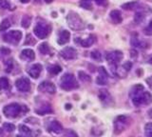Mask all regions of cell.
<instances>
[{
    "instance_id": "6da1fadb",
    "label": "cell",
    "mask_w": 152,
    "mask_h": 137,
    "mask_svg": "<svg viewBox=\"0 0 152 137\" xmlns=\"http://www.w3.org/2000/svg\"><path fill=\"white\" fill-rule=\"evenodd\" d=\"M129 96L131 98L133 105L138 108L147 106L152 102L151 93L145 91V87L141 84H137L131 89Z\"/></svg>"
},
{
    "instance_id": "7a4b0ae2",
    "label": "cell",
    "mask_w": 152,
    "mask_h": 137,
    "mask_svg": "<svg viewBox=\"0 0 152 137\" xmlns=\"http://www.w3.org/2000/svg\"><path fill=\"white\" fill-rule=\"evenodd\" d=\"M28 111V108L25 106H21L17 103H12L4 107L3 112L7 118H16L23 115L25 112Z\"/></svg>"
},
{
    "instance_id": "3957f363",
    "label": "cell",
    "mask_w": 152,
    "mask_h": 137,
    "mask_svg": "<svg viewBox=\"0 0 152 137\" xmlns=\"http://www.w3.org/2000/svg\"><path fill=\"white\" fill-rule=\"evenodd\" d=\"M60 87L64 91H72V89H77L79 87V84L73 74L66 73L61 78Z\"/></svg>"
},
{
    "instance_id": "277c9868",
    "label": "cell",
    "mask_w": 152,
    "mask_h": 137,
    "mask_svg": "<svg viewBox=\"0 0 152 137\" xmlns=\"http://www.w3.org/2000/svg\"><path fill=\"white\" fill-rule=\"evenodd\" d=\"M123 53L120 51H110V53H107L106 55V59L108 62L109 66L112 70V72L115 73L116 69L118 68L119 63L121 62L123 59Z\"/></svg>"
},
{
    "instance_id": "5b68a950",
    "label": "cell",
    "mask_w": 152,
    "mask_h": 137,
    "mask_svg": "<svg viewBox=\"0 0 152 137\" xmlns=\"http://www.w3.org/2000/svg\"><path fill=\"white\" fill-rule=\"evenodd\" d=\"M69 27L73 31H81L85 28V24L81 17L75 12H69L68 17H66Z\"/></svg>"
},
{
    "instance_id": "8992f818",
    "label": "cell",
    "mask_w": 152,
    "mask_h": 137,
    "mask_svg": "<svg viewBox=\"0 0 152 137\" xmlns=\"http://www.w3.org/2000/svg\"><path fill=\"white\" fill-rule=\"evenodd\" d=\"M130 124V118L125 115L118 116L114 122V131L115 133H120L124 131Z\"/></svg>"
},
{
    "instance_id": "52a82bcc",
    "label": "cell",
    "mask_w": 152,
    "mask_h": 137,
    "mask_svg": "<svg viewBox=\"0 0 152 137\" xmlns=\"http://www.w3.org/2000/svg\"><path fill=\"white\" fill-rule=\"evenodd\" d=\"M21 38H22V32L17 30L9 32L8 34H6L3 36V40L12 45H17L20 42Z\"/></svg>"
},
{
    "instance_id": "ba28073f",
    "label": "cell",
    "mask_w": 152,
    "mask_h": 137,
    "mask_svg": "<svg viewBox=\"0 0 152 137\" xmlns=\"http://www.w3.org/2000/svg\"><path fill=\"white\" fill-rule=\"evenodd\" d=\"M33 32H34V34L38 37V38L44 39L50 34V27L48 24H46V23H38V24L35 26Z\"/></svg>"
},
{
    "instance_id": "9c48e42d",
    "label": "cell",
    "mask_w": 152,
    "mask_h": 137,
    "mask_svg": "<svg viewBox=\"0 0 152 137\" xmlns=\"http://www.w3.org/2000/svg\"><path fill=\"white\" fill-rule=\"evenodd\" d=\"M15 85H16V89L19 92H30V89H31V82L27 77L19 78L16 81Z\"/></svg>"
},
{
    "instance_id": "30bf717a",
    "label": "cell",
    "mask_w": 152,
    "mask_h": 137,
    "mask_svg": "<svg viewBox=\"0 0 152 137\" xmlns=\"http://www.w3.org/2000/svg\"><path fill=\"white\" fill-rule=\"evenodd\" d=\"M60 55L63 57L64 59L66 60H72L77 57V51L74 48H71V47H66V48L63 49L60 51Z\"/></svg>"
},
{
    "instance_id": "8fae6325",
    "label": "cell",
    "mask_w": 152,
    "mask_h": 137,
    "mask_svg": "<svg viewBox=\"0 0 152 137\" xmlns=\"http://www.w3.org/2000/svg\"><path fill=\"white\" fill-rule=\"evenodd\" d=\"M38 89H39V92H41L49 93V94H53L56 92V89H55L54 85L51 82H48V81L42 82L39 85V87H38Z\"/></svg>"
},
{
    "instance_id": "7c38bea8",
    "label": "cell",
    "mask_w": 152,
    "mask_h": 137,
    "mask_svg": "<svg viewBox=\"0 0 152 137\" xmlns=\"http://www.w3.org/2000/svg\"><path fill=\"white\" fill-rule=\"evenodd\" d=\"M95 41H96V37H95V35H93V34H90L88 38H86V39H80V38L75 39L76 43H78L80 46L84 47V48H88V47L94 44Z\"/></svg>"
},
{
    "instance_id": "4fadbf2b",
    "label": "cell",
    "mask_w": 152,
    "mask_h": 137,
    "mask_svg": "<svg viewBox=\"0 0 152 137\" xmlns=\"http://www.w3.org/2000/svg\"><path fill=\"white\" fill-rule=\"evenodd\" d=\"M107 80H108V75H107V70H104V68L101 67L99 68V74H98V77L96 79V83L98 85H106L107 83Z\"/></svg>"
},
{
    "instance_id": "5bb4252c",
    "label": "cell",
    "mask_w": 152,
    "mask_h": 137,
    "mask_svg": "<svg viewBox=\"0 0 152 137\" xmlns=\"http://www.w3.org/2000/svg\"><path fill=\"white\" fill-rule=\"evenodd\" d=\"M48 130L58 134L63 131V127H62L61 124L58 121H51L50 122V124L48 125Z\"/></svg>"
},
{
    "instance_id": "9a60e30c",
    "label": "cell",
    "mask_w": 152,
    "mask_h": 137,
    "mask_svg": "<svg viewBox=\"0 0 152 137\" xmlns=\"http://www.w3.org/2000/svg\"><path fill=\"white\" fill-rule=\"evenodd\" d=\"M41 72H42V66L40 64H34V65H32L31 67L30 68V70H28V74H30L32 78H34V79L39 77Z\"/></svg>"
},
{
    "instance_id": "2e32d148",
    "label": "cell",
    "mask_w": 152,
    "mask_h": 137,
    "mask_svg": "<svg viewBox=\"0 0 152 137\" xmlns=\"http://www.w3.org/2000/svg\"><path fill=\"white\" fill-rule=\"evenodd\" d=\"M20 57H21V59L25 60V61H32L35 58L34 51L31 49H25L21 51Z\"/></svg>"
},
{
    "instance_id": "e0dca14e",
    "label": "cell",
    "mask_w": 152,
    "mask_h": 137,
    "mask_svg": "<svg viewBox=\"0 0 152 137\" xmlns=\"http://www.w3.org/2000/svg\"><path fill=\"white\" fill-rule=\"evenodd\" d=\"M70 38V34L68 31H62L60 32L59 36H58V43L60 45H65L69 41Z\"/></svg>"
},
{
    "instance_id": "ac0fdd59",
    "label": "cell",
    "mask_w": 152,
    "mask_h": 137,
    "mask_svg": "<svg viewBox=\"0 0 152 137\" xmlns=\"http://www.w3.org/2000/svg\"><path fill=\"white\" fill-rule=\"evenodd\" d=\"M99 97H100V99H101V101L104 104H106V105H107V104H109L111 102L110 94H109L107 92V91H106V89H102V91H100Z\"/></svg>"
},
{
    "instance_id": "d6986e66",
    "label": "cell",
    "mask_w": 152,
    "mask_h": 137,
    "mask_svg": "<svg viewBox=\"0 0 152 137\" xmlns=\"http://www.w3.org/2000/svg\"><path fill=\"white\" fill-rule=\"evenodd\" d=\"M110 18L113 23H115V24H120L123 21V17H122V15L121 12L117 11V10H114L110 12Z\"/></svg>"
},
{
    "instance_id": "ffe728a7",
    "label": "cell",
    "mask_w": 152,
    "mask_h": 137,
    "mask_svg": "<svg viewBox=\"0 0 152 137\" xmlns=\"http://www.w3.org/2000/svg\"><path fill=\"white\" fill-rule=\"evenodd\" d=\"M19 132H20L21 135H24V136H31L32 134L31 130L28 129L27 126H24V125L19 126Z\"/></svg>"
},
{
    "instance_id": "44dd1931",
    "label": "cell",
    "mask_w": 152,
    "mask_h": 137,
    "mask_svg": "<svg viewBox=\"0 0 152 137\" xmlns=\"http://www.w3.org/2000/svg\"><path fill=\"white\" fill-rule=\"evenodd\" d=\"M10 88L9 80L6 77L0 78V92H2L3 89H8Z\"/></svg>"
},
{
    "instance_id": "7402d4cb",
    "label": "cell",
    "mask_w": 152,
    "mask_h": 137,
    "mask_svg": "<svg viewBox=\"0 0 152 137\" xmlns=\"http://www.w3.org/2000/svg\"><path fill=\"white\" fill-rule=\"evenodd\" d=\"M39 51L42 54H49L50 53V47L47 43H43L39 46Z\"/></svg>"
},
{
    "instance_id": "603a6c76",
    "label": "cell",
    "mask_w": 152,
    "mask_h": 137,
    "mask_svg": "<svg viewBox=\"0 0 152 137\" xmlns=\"http://www.w3.org/2000/svg\"><path fill=\"white\" fill-rule=\"evenodd\" d=\"M49 72L52 74H57V73H61V70H62V68L60 67V66L58 65H53V66H50V67H49Z\"/></svg>"
},
{
    "instance_id": "cb8c5ba5",
    "label": "cell",
    "mask_w": 152,
    "mask_h": 137,
    "mask_svg": "<svg viewBox=\"0 0 152 137\" xmlns=\"http://www.w3.org/2000/svg\"><path fill=\"white\" fill-rule=\"evenodd\" d=\"M11 27V22H10L9 19H4L1 24H0V32H3V31H6L8 30L9 28Z\"/></svg>"
},
{
    "instance_id": "d4e9b609",
    "label": "cell",
    "mask_w": 152,
    "mask_h": 137,
    "mask_svg": "<svg viewBox=\"0 0 152 137\" xmlns=\"http://www.w3.org/2000/svg\"><path fill=\"white\" fill-rule=\"evenodd\" d=\"M37 113H39V114L43 115L45 114V113H48V112H51V108H50V106L46 104L45 106H43V108L41 107V110H37L36 111Z\"/></svg>"
},
{
    "instance_id": "484cf974",
    "label": "cell",
    "mask_w": 152,
    "mask_h": 137,
    "mask_svg": "<svg viewBox=\"0 0 152 137\" xmlns=\"http://www.w3.org/2000/svg\"><path fill=\"white\" fill-rule=\"evenodd\" d=\"M79 78L80 80H82L83 82H89L90 81V76L88 75L86 73L84 72H79Z\"/></svg>"
},
{
    "instance_id": "4316f807",
    "label": "cell",
    "mask_w": 152,
    "mask_h": 137,
    "mask_svg": "<svg viewBox=\"0 0 152 137\" xmlns=\"http://www.w3.org/2000/svg\"><path fill=\"white\" fill-rule=\"evenodd\" d=\"M3 129L7 132H12L14 130H15V127H14L13 124H11V123H5L3 125Z\"/></svg>"
},
{
    "instance_id": "83f0119b",
    "label": "cell",
    "mask_w": 152,
    "mask_h": 137,
    "mask_svg": "<svg viewBox=\"0 0 152 137\" xmlns=\"http://www.w3.org/2000/svg\"><path fill=\"white\" fill-rule=\"evenodd\" d=\"M145 133L146 136L152 137V123H148L145 127Z\"/></svg>"
},
{
    "instance_id": "f1b7e54d",
    "label": "cell",
    "mask_w": 152,
    "mask_h": 137,
    "mask_svg": "<svg viewBox=\"0 0 152 137\" xmlns=\"http://www.w3.org/2000/svg\"><path fill=\"white\" fill-rule=\"evenodd\" d=\"M31 17L28 15H25L22 19V26L24 28H28V26L31 25Z\"/></svg>"
},
{
    "instance_id": "f546056e",
    "label": "cell",
    "mask_w": 152,
    "mask_h": 137,
    "mask_svg": "<svg viewBox=\"0 0 152 137\" xmlns=\"http://www.w3.org/2000/svg\"><path fill=\"white\" fill-rule=\"evenodd\" d=\"M91 57H92V59L96 60V61H101L102 56H101V53H100L99 51H94L91 53Z\"/></svg>"
},
{
    "instance_id": "4dcf8cb0",
    "label": "cell",
    "mask_w": 152,
    "mask_h": 137,
    "mask_svg": "<svg viewBox=\"0 0 152 137\" xmlns=\"http://www.w3.org/2000/svg\"><path fill=\"white\" fill-rule=\"evenodd\" d=\"M81 6L85 9H88V10L91 9V4H90L89 0H82L81 1Z\"/></svg>"
},
{
    "instance_id": "1f68e13d",
    "label": "cell",
    "mask_w": 152,
    "mask_h": 137,
    "mask_svg": "<svg viewBox=\"0 0 152 137\" xmlns=\"http://www.w3.org/2000/svg\"><path fill=\"white\" fill-rule=\"evenodd\" d=\"M0 6H1L3 9H6V10L11 9V5H10L8 0H0Z\"/></svg>"
},
{
    "instance_id": "d6a6232c",
    "label": "cell",
    "mask_w": 152,
    "mask_h": 137,
    "mask_svg": "<svg viewBox=\"0 0 152 137\" xmlns=\"http://www.w3.org/2000/svg\"><path fill=\"white\" fill-rule=\"evenodd\" d=\"M144 32H145L146 35H152V21L149 23L148 26H147L145 29Z\"/></svg>"
},
{
    "instance_id": "836d02e7",
    "label": "cell",
    "mask_w": 152,
    "mask_h": 137,
    "mask_svg": "<svg viewBox=\"0 0 152 137\" xmlns=\"http://www.w3.org/2000/svg\"><path fill=\"white\" fill-rule=\"evenodd\" d=\"M142 19H144V15H142V12H137L136 16H135V21L136 22H141Z\"/></svg>"
},
{
    "instance_id": "e575fe53",
    "label": "cell",
    "mask_w": 152,
    "mask_h": 137,
    "mask_svg": "<svg viewBox=\"0 0 152 137\" xmlns=\"http://www.w3.org/2000/svg\"><path fill=\"white\" fill-rule=\"evenodd\" d=\"M34 43H35V40L32 38L31 34H28V38L26 40V44L27 45H30V44H34Z\"/></svg>"
},
{
    "instance_id": "d590c367",
    "label": "cell",
    "mask_w": 152,
    "mask_h": 137,
    "mask_svg": "<svg viewBox=\"0 0 152 137\" xmlns=\"http://www.w3.org/2000/svg\"><path fill=\"white\" fill-rule=\"evenodd\" d=\"M93 1L96 3L97 5H100V6L106 5V3H107V0H93Z\"/></svg>"
},
{
    "instance_id": "8d00e7d4",
    "label": "cell",
    "mask_w": 152,
    "mask_h": 137,
    "mask_svg": "<svg viewBox=\"0 0 152 137\" xmlns=\"http://www.w3.org/2000/svg\"><path fill=\"white\" fill-rule=\"evenodd\" d=\"M7 64H8V70H7V72L10 73L12 70V60H9Z\"/></svg>"
},
{
    "instance_id": "74e56055",
    "label": "cell",
    "mask_w": 152,
    "mask_h": 137,
    "mask_svg": "<svg viewBox=\"0 0 152 137\" xmlns=\"http://www.w3.org/2000/svg\"><path fill=\"white\" fill-rule=\"evenodd\" d=\"M0 51H1V53L3 54H9L10 53H11V51H10L9 49H6V48H0Z\"/></svg>"
},
{
    "instance_id": "f35d334b",
    "label": "cell",
    "mask_w": 152,
    "mask_h": 137,
    "mask_svg": "<svg viewBox=\"0 0 152 137\" xmlns=\"http://www.w3.org/2000/svg\"><path fill=\"white\" fill-rule=\"evenodd\" d=\"M21 2L22 3H28V2H30V0H21Z\"/></svg>"
},
{
    "instance_id": "ab89813d",
    "label": "cell",
    "mask_w": 152,
    "mask_h": 137,
    "mask_svg": "<svg viewBox=\"0 0 152 137\" xmlns=\"http://www.w3.org/2000/svg\"><path fill=\"white\" fill-rule=\"evenodd\" d=\"M148 113H149V116H150V117H152V110H150Z\"/></svg>"
},
{
    "instance_id": "60d3db41",
    "label": "cell",
    "mask_w": 152,
    "mask_h": 137,
    "mask_svg": "<svg viewBox=\"0 0 152 137\" xmlns=\"http://www.w3.org/2000/svg\"><path fill=\"white\" fill-rule=\"evenodd\" d=\"M51 1H52V0H45V2H46V3H50Z\"/></svg>"
},
{
    "instance_id": "b9f144b4",
    "label": "cell",
    "mask_w": 152,
    "mask_h": 137,
    "mask_svg": "<svg viewBox=\"0 0 152 137\" xmlns=\"http://www.w3.org/2000/svg\"><path fill=\"white\" fill-rule=\"evenodd\" d=\"M2 133H3V130L0 129V134H2Z\"/></svg>"
}]
</instances>
